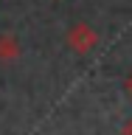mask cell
Wrapping results in <instances>:
<instances>
[{"instance_id": "1", "label": "cell", "mask_w": 132, "mask_h": 135, "mask_svg": "<svg viewBox=\"0 0 132 135\" xmlns=\"http://www.w3.org/2000/svg\"><path fill=\"white\" fill-rule=\"evenodd\" d=\"M93 45H96V34H93V28L84 25V23H79L73 31H70V48L79 51V54H87Z\"/></svg>"}, {"instance_id": "2", "label": "cell", "mask_w": 132, "mask_h": 135, "mask_svg": "<svg viewBox=\"0 0 132 135\" xmlns=\"http://www.w3.org/2000/svg\"><path fill=\"white\" fill-rule=\"evenodd\" d=\"M0 56L3 59L17 56V40L14 37H0Z\"/></svg>"}, {"instance_id": "3", "label": "cell", "mask_w": 132, "mask_h": 135, "mask_svg": "<svg viewBox=\"0 0 132 135\" xmlns=\"http://www.w3.org/2000/svg\"><path fill=\"white\" fill-rule=\"evenodd\" d=\"M124 135H132V121L126 124V129H124Z\"/></svg>"}, {"instance_id": "4", "label": "cell", "mask_w": 132, "mask_h": 135, "mask_svg": "<svg viewBox=\"0 0 132 135\" xmlns=\"http://www.w3.org/2000/svg\"><path fill=\"white\" fill-rule=\"evenodd\" d=\"M126 90L132 93V76H129V79H126Z\"/></svg>"}]
</instances>
